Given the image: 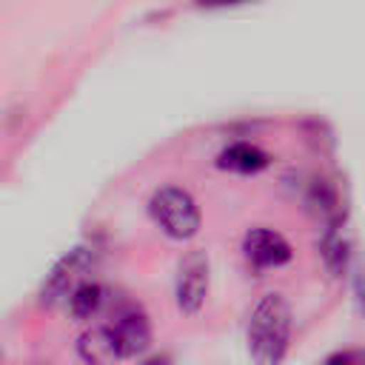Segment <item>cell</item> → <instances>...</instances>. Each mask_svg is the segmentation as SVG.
<instances>
[{"mask_svg": "<svg viewBox=\"0 0 365 365\" xmlns=\"http://www.w3.org/2000/svg\"><path fill=\"white\" fill-rule=\"evenodd\" d=\"M319 257H322V262H325V268H328L331 274H342V271L348 268L351 242H348V237H345L342 220L325 222L322 237H319Z\"/></svg>", "mask_w": 365, "mask_h": 365, "instance_id": "7", "label": "cell"}, {"mask_svg": "<svg viewBox=\"0 0 365 365\" xmlns=\"http://www.w3.org/2000/svg\"><path fill=\"white\" fill-rule=\"evenodd\" d=\"M97 265V248L94 245H80L71 254H66L54 271L48 274L46 285H43V302L54 305V302H66V297L83 282L88 279V274Z\"/></svg>", "mask_w": 365, "mask_h": 365, "instance_id": "4", "label": "cell"}, {"mask_svg": "<svg viewBox=\"0 0 365 365\" xmlns=\"http://www.w3.org/2000/svg\"><path fill=\"white\" fill-rule=\"evenodd\" d=\"M106 302H108V291H106L100 282H94L91 277L83 279V282L66 297V305H68V311H71L74 319H91V317H97V314L106 308Z\"/></svg>", "mask_w": 365, "mask_h": 365, "instance_id": "8", "label": "cell"}, {"mask_svg": "<svg viewBox=\"0 0 365 365\" xmlns=\"http://www.w3.org/2000/svg\"><path fill=\"white\" fill-rule=\"evenodd\" d=\"M242 254L254 268H279L291 259V245L279 231L251 228L242 240Z\"/></svg>", "mask_w": 365, "mask_h": 365, "instance_id": "6", "label": "cell"}, {"mask_svg": "<svg viewBox=\"0 0 365 365\" xmlns=\"http://www.w3.org/2000/svg\"><path fill=\"white\" fill-rule=\"evenodd\" d=\"M177 305L182 314H197L208 297V257L202 251H191L177 271V288H174Z\"/></svg>", "mask_w": 365, "mask_h": 365, "instance_id": "5", "label": "cell"}, {"mask_svg": "<svg viewBox=\"0 0 365 365\" xmlns=\"http://www.w3.org/2000/svg\"><path fill=\"white\" fill-rule=\"evenodd\" d=\"M305 202L308 208L322 220V222H334V220H342V208H339V191L334 188V182L317 177L311 180L308 185V194H305Z\"/></svg>", "mask_w": 365, "mask_h": 365, "instance_id": "10", "label": "cell"}, {"mask_svg": "<svg viewBox=\"0 0 365 365\" xmlns=\"http://www.w3.org/2000/svg\"><path fill=\"white\" fill-rule=\"evenodd\" d=\"M148 211H151L154 222L174 240H188L200 228V208L185 188L165 185V188L154 191Z\"/></svg>", "mask_w": 365, "mask_h": 365, "instance_id": "3", "label": "cell"}, {"mask_svg": "<svg viewBox=\"0 0 365 365\" xmlns=\"http://www.w3.org/2000/svg\"><path fill=\"white\" fill-rule=\"evenodd\" d=\"M220 168L225 171H237V174H257L268 165V154L251 143H234L228 148L220 151Z\"/></svg>", "mask_w": 365, "mask_h": 365, "instance_id": "9", "label": "cell"}, {"mask_svg": "<svg viewBox=\"0 0 365 365\" xmlns=\"http://www.w3.org/2000/svg\"><path fill=\"white\" fill-rule=\"evenodd\" d=\"M291 336V308L279 294H265L248 322V351L257 362L274 365L285 356Z\"/></svg>", "mask_w": 365, "mask_h": 365, "instance_id": "1", "label": "cell"}, {"mask_svg": "<svg viewBox=\"0 0 365 365\" xmlns=\"http://www.w3.org/2000/svg\"><path fill=\"white\" fill-rule=\"evenodd\" d=\"M240 3H248V0H197V6H205V9H225V6H240Z\"/></svg>", "mask_w": 365, "mask_h": 365, "instance_id": "11", "label": "cell"}, {"mask_svg": "<svg viewBox=\"0 0 365 365\" xmlns=\"http://www.w3.org/2000/svg\"><path fill=\"white\" fill-rule=\"evenodd\" d=\"M100 334H103V342H106L111 359L140 356L151 345L148 317L131 302H123L120 308H114L108 314V319L100 325Z\"/></svg>", "mask_w": 365, "mask_h": 365, "instance_id": "2", "label": "cell"}]
</instances>
